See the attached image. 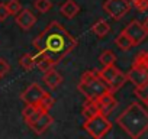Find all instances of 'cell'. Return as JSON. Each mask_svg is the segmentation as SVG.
I'll return each instance as SVG.
<instances>
[{
    "label": "cell",
    "instance_id": "9c48e42d",
    "mask_svg": "<svg viewBox=\"0 0 148 139\" xmlns=\"http://www.w3.org/2000/svg\"><path fill=\"white\" fill-rule=\"evenodd\" d=\"M96 104H97L99 113L108 117V116L115 110L118 102H116V99H115V96H113L112 93H106L105 96H102L100 99L96 100Z\"/></svg>",
    "mask_w": 148,
    "mask_h": 139
},
{
    "label": "cell",
    "instance_id": "7402d4cb",
    "mask_svg": "<svg viewBox=\"0 0 148 139\" xmlns=\"http://www.w3.org/2000/svg\"><path fill=\"white\" fill-rule=\"evenodd\" d=\"M126 81H128V80H126V74H123V73L121 71V73H119V76H118V77L110 83V86H109L110 93H112V94H113V93H116V91H118V90H119V89L126 83Z\"/></svg>",
    "mask_w": 148,
    "mask_h": 139
},
{
    "label": "cell",
    "instance_id": "5bb4252c",
    "mask_svg": "<svg viewBox=\"0 0 148 139\" xmlns=\"http://www.w3.org/2000/svg\"><path fill=\"white\" fill-rule=\"evenodd\" d=\"M119 73H121V70H118L115 65H112V67H103V70L99 71V76L108 86H110V83L119 76Z\"/></svg>",
    "mask_w": 148,
    "mask_h": 139
},
{
    "label": "cell",
    "instance_id": "4316f807",
    "mask_svg": "<svg viewBox=\"0 0 148 139\" xmlns=\"http://www.w3.org/2000/svg\"><path fill=\"white\" fill-rule=\"evenodd\" d=\"M9 71H10V65L8 64V61L5 58H0V78L5 77Z\"/></svg>",
    "mask_w": 148,
    "mask_h": 139
},
{
    "label": "cell",
    "instance_id": "3957f363",
    "mask_svg": "<svg viewBox=\"0 0 148 139\" xmlns=\"http://www.w3.org/2000/svg\"><path fill=\"white\" fill-rule=\"evenodd\" d=\"M77 90L84 94L86 100L93 102H96L106 93H110L109 86L100 78L99 71H96V70H89L82 76L80 81L77 83Z\"/></svg>",
    "mask_w": 148,
    "mask_h": 139
},
{
    "label": "cell",
    "instance_id": "2e32d148",
    "mask_svg": "<svg viewBox=\"0 0 148 139\" xmlns=\"http://www.w3.org/2000/svg\"><path fill=\"white\" fill-rule=\"evenodd\" d=\"M92 32L97 36V38H105L109 32H110V26L105 19H99L93 23L92 26Z\"/></svg>",
    "mask_w": 148,
    "mask_h": 139
},
{
    "label": "cell",
    "instance_id": "30bf717a",
    "mask_svg": "<svg viewBox=\"0 0 148 139\" xmlns=\"http://www.w3.org/2000/svg\"><path fill=\"white\" fill-rule=\"evenodd\" d=\"M52 123H54V117H52L49 113H41V114L29 125V127H31V130L35 132L36 135H42Z\"/></svg>",
    "mask_w": 148,
    "mask_h": 139
},
{
    "label": "cell",
    "instance_id": "7a4b0ae2",
    "mask_svg": "<svg viewBox=\"0 0 148 139\" xmlns=\"http://www.w3.org/2000/svg\"><path fill=\"white\" fill-rule=\"evenodd\" d=\"M116 123L132 139H139L148 130V112L136 102L131 103L118 117Z\"/></svg>",
    "mask_w": 148,
    "mask_h": 139
},
{
    "label": "cell",
    "instance_id": "d6986e66",
    "mask_svg": "<svg viewBox=\"0 0 148 139\" xmlns=\"http://www.w3.org/2000/svg\"><path fill=\"white\" fill-rule=\"evenodd\" d=\"M115 44H116V46H118L121 51H129L132 46H135V45L132 44V41H131L123 32H121V33L116 36Z\"/></svg>",
    "mask_w": 148,
    "mask_h": 139
},
{
    "label": "cell",
    "instance_id": "8992f818",
    "mask_svg": "<svg viewBox=\"0 0 148 139\" xmlns=\"http://www.w3.org/2000/svg\"><path fill=\"white\" fill-rule=\"evenodd\" d=\"M131 9L128 0H106L103 3V10L115 20L122 19Z\"/></svg>",
    "mask_w": 148,
    "mask_h": 139
},
{
    "label": "cell",
    "instance_id": "d4e9b609",
    "mask_svg": "<svg viewBox=\"0 0 148 139\" xmlns=\"http://www.w3.org/2000/svg\"><path fill=\"white\" fill-rule=\"evenodd\" d=\"M6 7H8L9 15H13V16H16L22 10V5H21L19 0H9V2L6 3Z\"/></svg>",
    "mask_w": 148,
    "mask_h": 139
},
{
    "label": "cell",
    "instance_id": "e0dca14e",
    "mask_svg": "<svg viewBox=\"0 0 148 139\" xmlns=\"http://www.w3.org/2000/svg\"><path fill=\"white\" fill-rule=\"evenodd\" d=\"M82 114L84 116L86 120H87V119H92V117H95V116H97V114H100L96 102H93V100H86L84 104H83Z\"/></svg>",
    "mask_w": 148,
    "mask_h": 139
},
{
    "label": "cell",
    "instance_id": "4dcf8cb0",
    "mask_svg": "<svg viewBox=\"0 0 148 139\" xmlns=\"http://www.w3.org/2000/svg\"><path fill=\"white\" fill-rule=\"evenodd\" d=\"M144 103H145V104H147V107H148V97H147V99L144 100Z\"/></svg>",
    "mask_w": 148,
    "mask_h": 139
},
{
    "label": "cell",
    "instance_id": "ba28073f",
    "mask_svg": "<svg viewBox=\"0 0 148 139\" xmlns=\"http://www.w3.org/2000/svg\"><path fill=\"white\" fill-rule=\"evenodd\" d=\"M131 41H132V44L134 45H138V44H141L145 38H147V31L144 29V26H142V23L141 22H138V20H132V22H129L128 25H126V28L122 31Z\"/></svg>",
    "mask_w": 148,
    "mask_h": 139
},
{
    "label": "cell",
    "instance_id": "ac0fdd59",
    "mask_svg": "<svg viewBox=\"0 0 148 139\" xmlns=\"http://www.w3.org/2000/svg\"><path fill=\"white\" fill-rule=\"evenodd\" d=\"M41 113H42V112H41L36 106H25V109H23V112H22V117H23V120L26 122V125L29 126Z\"/></svg>",
    "mask_w": 148,
    "mask_h": 139
},
{
    "label": "cell",
    "instance_id": "9a60e30c",
    "mask_svg": "<svg viewBox=\"0 0 148 139\" xmlns=\"http://www.w3.org/2000/svg\"><path fill=\"white\" fill-rule=\"evenodd\" d=\"M34 59H35V67L39 70V71H42L44 74L48 73L49 70H52V67L55 65L51 59H48L47 57H44V55H41L38 52L34 55Z\"/></svg>",
    "mask_w": 148,
    "mask_h": 139
},
{
    "label": "cell",
    "instance_id": "7c38bea8",
    "mask_svg": "<svg viewBox=\"0 0 148 139\" xmlns=\"http://www.w3.org/2000/svg\"><path fill=\"white\" fill-rule=\"evenodd\" d=\"M79 12H80V7L74 0H67V2H64L60 7V13L67 19H73L74 16H77Z\"/></svg>",
    "mask_w": 148,
    "mask_h": 139
},
{
    "label": "cell",
    "instance_id": "484cf974",
    "mask_svg": "<svg viewBox=\"0 0 148 139\" xmlns=\"http://www.w3.org/2000/svg\"><path fill=\"white\" fill-rule=\"evenodd\" d=\"M129 5H132L138 12H147L148 10V0H128Z\"/></svg>",
    "mask_w": 148,
    "mask_h": 139
},
{
    "label": "cell",
    "instance_id": "277c9868",
    "mask_svg": "<svg viewBox=\"0 0 148 139\" xmlns=\"http://www.w3.org/2000/svg\"><path fill=\"white\" fill-rule=\"evenodd\" d=\"M126 80L131 81L136 89L148 84V67L145 62V52H141L136 55V58L132 64V68L126 74Z\"/></svg>",
    "mask_w": 148,
    "mask_h": 139
},
{
    "label": "cell",
    "instance_id": "5b68a950",
    "mask_svg": "<svg viewBox=\"0 0 148 139\" xmlns=\"http://www.w3.org/2000/svg\"><path fill=\"white\" fill-rule=\"evenodd\" d=\"M84 130L93 138V139H103L112 129V122L103 116V114H97L92 119L84 120L83 123Z\"/></svg>",
    "mask_w": 148,
    "mask_h": 139
},
{
    "label": "cell",
    "instance_id": "f1b7e54d",
    "mask_svg": "<svg viewBox=\"0 0 148 139\" xmlns=\"http://www.w3.org/2000/svg\"><path fill=\"white\" fill-rule=\"evenodd\" d=\"M142 26H144V29H145V31H147V33H148V19L142 23Z\"/></svg>",
    "mask_w": 148,
    "mask_h": 139
},
{
    "label": "cell",
    "instance_id": "603a6c76",
    "mask_svg": "<svg viewBox=\"0 0 148 139\" xmlns=\"http://www.w3.org/2000/svg\"><path fill=\"white\" fill-rule=\"evenodd\" d=\"M54 103H55V102H54V99H52V97L47 93V94H45V97L41 100V103H39L36 107H38V109H39L42 113H48V112L54 107Z\"/></svg>",
    "mask_w": 148,
    "mask_h": 139
},
{
    "label": "cell",
    "instance_id": "44dd1931",
    "mask_svg": "<svg viewBox=\"0 0 148 139\" xmlns=\"http://www.w3.org/2000/svg\"><path fill=\"white\" fill-rule=\"evenodd\" d=\"M19 65L25 70V71H32V70L35 68L34 55H31V54H23V55L19 58Z\"/></svg>",
    "mask_w": 148,
    "mask_h": 139
},
{
    "label": "cell",
    "instance_id": "4fadbf2b",
    "mask_svg": "<svg viewBox=\"0 0 148 139\" xmlns=\"http://www.w3.org/2000/svg\"><path fill=\"white\" fill-rule=\"evenodd\" d=\"M42 80L45 81V84H47L51 90H55V89L62 83V76H61L58 71H55V70H49L48 73L44 74Z\"/></svg>",
    "mask_w": 148,
    "mask_h": 139
},
{
    "label": "cell",
    "instance_id": "ffe728a7",
    "mask_svg": "<svg viewBox=\"0 0 148 139\" xmlns=\"http://www.w3.org/2000/svg\"><path fill=\"white\" fill-rule=\"evenodd\" d=\"M99 61H100V64H102L103 67H112V65H115V62H116V55H115L113 51L106 49V51H103V52L100 54Z\"/></svg>",
    "mask_w": 148,
    "mask_h": 139
},
{
    "label": "cell",
    "instance_id": "52a82bcc",
    "mask_svg": "<svg viewBox=\"0 0 148 139\" xmlns=\"http://www.w3.org/2000/svg\"><path fill=\"white\" fill-rule=\"evenodd\" d=\"M47 91L36 83L28 86L22 93H21V100L26 104V106H38L41 103V100L45 97Z\"/></svg>",
    "mask_w": 148,
    "mask_h": 139
},
{
    "label": "cell",
    "instance_id": "6da1fadb",
    "mask_svg": "<svg viewBox=\"0 0 148 139\" xmlns=\"http://www.w3.org/2000/svg\"><path fill=\"white\" fill-rule=\"evenodd\" d=\"M36 52L58 64L77 46L74 36L57 20H52L32 42Z\"/></svg>",
    "mask_w": 148,
    "mask_h": 139
},
{
    "label": "cell",
    "instance_id": "f546056e",
    "mask_svg": "<svg viewBox=\"0 0 148 139\" xmlns=\"http://www.w3.org/2000/svg\"><path fill=\"white\" fill-rule=\"evenodd\" d=\"M145 62H147V67H148V52H145Z\"/></svg>",
    "mask_w": 148,
    "mask_h": 139
},
{
    "label": "cell",
    "instance_id": "8fae6325",
    "mask_svg": "<svg viewBox=\"0 0 148 139\" xmlns=\"http://www.w3.org/2000/svg\"><path fill=\"white\" fill-rule=\"evenodd\" d=\"M16 23L21 29L23 31H29L35 23H36V16L34 15V12H31L29 9H22L16 16Z\"/></svg>",
    "mask_w": 148,
    "mask_h": 139
},
{
    "label": "cell",
    "instance_id": "cb8c5ba5",
    "mask_svg": "<svg viewBox=\"0 0 148 139\" xmlns=\"http://www.w3.org/2000/svg\"><path fill=\"white\" fill-rule=\"evenodd\" d=\"M34 6H35V9H36L39 13H48V12L52 9L51 0H35Z\"/></svg>",
    "mask_w": 148,
    "mask_h": 139
},
{
    "label": "cell",
    "instance_id": "83f0119b",
    "mask_svg": "<svg viewBox=\"0 0 148 139\" xmlns=\"http://www.w3.org/2000/svg\"><path fill=\"white\" fill-rule=\"evenodd\" d=\"M9 16H10V15H9V12H8L6 3H0V22H5Z\"/></svg>",
    "mask_w": 148,
    "mask_h": 139
}]
</instances>
